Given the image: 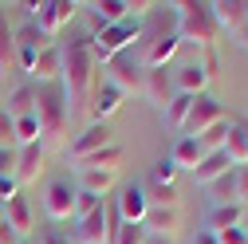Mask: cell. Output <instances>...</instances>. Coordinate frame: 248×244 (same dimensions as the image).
<instances>
[{
	"label": "cell",
	"instance_id": "6da1fadb",
	"mask_svg": "<svg viewBox=\"0 0 248 244\" xmlns=\"http://www.w3.org/2000/svg\"><path fill=\"white\" fill-rule=\"evenodd\" d=\"M63 99H67V114L71 118H83L91 110V95H95V59L87 51V36L83 40H71L63 47Z\"/></svg>",
	"mask_w": 248,
	"mask_h": 244
},
{
	"label": "cell",
	"instance_id": "7a4b0ae2",
	"mask_svg": "<svg viewBox=\"0 0 248 244\" xmlns=\"http://www.w3.org/2000/svg\"><path fill=\"white\" fill-rule=\"evenodd\" d=\"M36 122H40V146L51 150L63 142L67 126H71V114H67V99H63V87H40L36 91Z\"/></svg>",
	"mask_w": 248,
	"mask_h": 244
},
{
	"label": "cell",
	"instance_id": "3957f363",
	"mask_svg": "<svg viewBox=\"0 0 248 244\" xmlns=\"http://www.w3.org/2000/svg\"><path fill=\"white\" fill-rule=\"evenodd\" d=\"M177 24H173V36L181 44H193V47H213L217 40V24H213V12L209 4H193V0H177L170 4Z\"/></svg>",
	"mask_w": 248,
	"mask_h": 244
},
{
	"label": "cell",
	"instance_id": "277c9868",
	"mask_svg": "<svg viewBox=\"0 0 248 244\" xmlns=\"http://www.w3.org/2000/svg\"><path fill=\"white\" fill-rule=\"evenodd\" d=\"M138 44H142V24H138V20L110 24V28H103V32H91V36H87V51H91V59H95V67L110 63L114 55L130 51V47H138Z\"/></svg>",
	"mask_w": 248,
	"mask_h": 244
},
{
	"label": "cell",
	"instance_id": "5b68a950",
	"mask_svg": "<svg viewBox=\"0 0 248 244\" xmlns=\"http://www.w3.org/2000/svg\"><path fill=\"white\" fill-rule=\"evenodd\" d=\"M107 83L110 87H118L122 95H142V83H146V67H142V59L134 55V51H122V55H114L110 63H107Z\"/></svg>",
	"mask_w": 248,
	"mask_h": 244
},
{
	"label": "cell",
	"instance_id": "8992f818",
	"mask_svg": "<svg viewBox=\"0 0 248 244\" xmlns=\"http://www.w3.org/2000/svg\"><path fill=\"white\" fill-rule=\"evenodd\" d=\"M110 142H114V134H110V126H107V122H91L87 130H79V134L71 138V150H67V158L79 166V162H87L91 154L107 150Z\"/></svg>",
	"mask_w": 248,
	"mask_h": 244
},
{
	"label": "cell",
	"instance_id": "52a82bcc",
	"mask_svg": "<svg viewBox=\"0 0 248 244\" xmlns=\"http://www.w3.org/2000/svg\"><path fill=\"white\" fill-rule=\"evenodd\" d=\"M12 47H16V67L20 71H32V63L40 59V51L47 47V36L40 32L36 24H24L12 32Z\"/></svg>",
	"mask_w": 248,
	"mask_h": 244
},
{
	"label": "cell",
	"instance_id": "ba28073f",
	"mask_svg": "<svg viewBox=\"0 0 248 244\" xmlns=\"http://www.w3.org/2000/svg\"><path fill=\"white\" fill-rule=\"evenodd\" d=\"M44 213L51 221H75V185H71V181H47Z\"/></svg>",
	"mask_w": 248,
	"mask_h": 244
},
{
	"label": "cell",
	"instance_id": "9c48e42d",
	"mask_svg": "<svg viewBox=\"0 0 248 244\" xmlns=\"http://www.w3.org/2000/svg\"><path fill=\"white\" fill-rule=\"evenodd\" d=\"M79 4H71V0H40V12H36V28L44 36H55V32H63V28L75 20Z\"/></svg>",
	"mask_w": 248,
	"mask_h": 244
},
{
	"label": "cell",
	"instance_id": "30bf717a",
	"mask_svg": "<svg viewBox=\"0 0 248 244\" xmlns=\"http://www.w3.org/2000/svg\"><path fill=\"white\" fill-rule=\"evenodd\" d=\"M221 118H225L221 103L209 99V95H197V99H193V110H189V122H185V130H189V138H201V134H205L209 126H217Z\"/></svg>",
	"mask_w": 248,
	"mask_h": 244
},
{
	"label": "cell",
	"instance_id": "8fae6325",
	"mask_svg": "<svg viewBox=\"0 0 248 244\" xmlns=\"http://www.w3.org/2000/svg\"><path fill=\"white\" fill-rule=\"evenodd\" d=\"M209 12H213L217 32H221V28H229V32L236 36L240 24L248 20V0H209Z\"/></svg>",
	"mask_w": 248,
	"mask_h": 244
},
{
	"label": "cell",
	"instance_id": "7c38bea8",
	"mask_svg": "<svg viewBox=\"0 0 248 244\" xmlns=\"http://www.w3.org/2000/svg\"><path fill=\"white\" fill-rule=\"evenodd\" d=\"M44 158H47V150H44L40 142L20 146V154H16V169H12L20 185H32V181H40V173H44Z\"/></svg>",
	"mask_w": 248,
	"mask_h": 244
},
{
	"label": "cell",
	"instance_id": "4fadbf2b",
	"mask_svg": "<svg viewBox=\"0 0 248 244\" xmlns=\"http://www.w3.org/2000/svg\"><path fill=\"white\" fill-rule=\"evenodd\" d=\"M177 225H181V205H150L142 217V229L154 236H173Z\"/></svg>",
	"mask_w": 248,
	"mask_h": 244
},
{
	"label": "cell",
	"instance_id": "5bb4252c",
	"mask_svg": "<svg viewBox=\"0 0 248 244\" xmlns=\"http://www.w3.org/2000/svg\"><path fill=\"white\" fill-rule=\"evenodd\" d=\"M142 95L158 107V110H166L170 103H173V75H170V67H162V71H146V83H142Z\"/></svg>",
	"mask_w": 248,
	"mask_h": 244
},
{
	"label": "cell",
	"instance_id": "9a60e30c",
	"mask_svg": "<svg viewBox=\"0 0 248 244\" xmlns=\"http://www.w3.org/2000/svg\"><path fill=\"white\" fill-rule=\"evenodd\" d=\"M118 217H122V225H142V217H146V209H150V201H146V185H126L118 193Z\"/></svg>",
	"mask_w": 248,
	"mask_h": 244
},
{
	"label": "cell",
	"instance_id": "2e32d148",
	"mask_svg": "<svg viewBox=\"0 0 248 244\" xmlns=\"http://www.w3.org/2000/svg\"><path fill=\"white\" fill-rule=\"evenodd\" d=\"M4 225H8L20 240H28V232H32V225H36V213H32V205H28L24 193H16L12 201H4Z\"/></svg>",
	"mask_w": 248,
	"mask_h": 244
},
{
	"label": "cell",
	"instance_id": "e0dca14e",
	"mask_svg": "<svg viewBox=\"0 0 248 244\" xmlns=\"http://www.w3.org/2000/svg\"><path fill=\"white\" fill-rule=\"evenodd\" d=\"M122 99H126V95H122L118 87L99 83V87H95V95H91V110H87V118H91V122H107L110 114H118Z\"/></svg>",
	"mask_w": 248,
	"mask_h": 244
},
{
	"label": "cell",
	"instance_id": "ac0fdd59",
	"mask_svg": "<svg viewBox=\"0 0 248 244\" xmlns=\"http://www.w3.org/2000/svg\"><path fill=\"white\" fill-rule=\"evenodd\" d=\"M173 75V91H177V95H205V71H201V63H197V59H189V63H181L177 71H170Z\"/></svg>",
	"mask_w": 248,
	"mask_h": 244
},
{
	"label": "cell",
	"instance_id": "d6986e66",
	"mask_svg": "<svg viewBox=\"0 0 248 244\" xmlns=\"http://www.w3.org/2000/svg\"><path fill=\"white\" fill-rule=\"evenodd\" d=\"M28 75H32V79H40L44 87H51V83H59V75H63V51H59V47H44L40 51V59H36V63H32V71H28Z\"/></svg>",
	"mask_w": 248,
	"mask_h": 244
},
{
	"label": "cell",
	"instance_id": "ffe728a7",
	"mask_svg": "<svg viewBox=\"0 0 248 244\" xmlns=\"http://www.w3.org/2000/svg\"><path fill=\"white\" fill-rule=\"evenodd\" d=\"M75 244H107V209H95L91 217L75 221Z\"/></svg>",
	"mask_w": 248,
	"mask_h": 244
},
{
	"label": "cell",
	"instance_id": "44dd1931",
	"mask_svg": "<svg viewBox=\"0 0 248 244\" xmlns=\"http://www.w3.org/2000/svg\"><path fill=\"white\" fill-rule=\"evenodd\" d=\"M225 154L232 166H248V122H229V138H225Z\"/></svg>",
	"mask_w": 248,
	"mask_h": 244
},
{
	"label": "cell",
	"instance_id": "7402d4cb",
	"mask_svg": "<svg viewBox=\"0 0 248 244\" xmlns=\"http://www.w3.org/2000/svg\"><path fill=\"white\" fill-rule=\"evenodd\" d=\"M244 221V205H213V213L205 217V232H225V229H236Z\"/></svg>",
	"mask_w": 248,
	"mask_h": 244
},
{
	"label": "cell",
	"instance_id": "603a6c76",
	"mask_svg": "<svg viewBox=\"0 0 248 244\" xmlns=\"http://www.w3.org/2000/svg\"><path fill=\"white\" fill-rule=\"evenodd\" d=\"M201 158H205V150H201V142L197 138H177V146H173V154H170V162L177 166V169H197L201 166Z\"/></svg>",
	"mask_w": 248,
	"mask_h": 244
},
{
	"label": "cell",
	"instance_id": "cb8c5ba5",
	"mask_svg": "<svg viewBox=\"0 0 248 244\" xmlns=\"http://www.w3.org/2000/svg\"><path fill=\"white\" fill-rule=\"evenodd\" d=\"M122 162H126V150H122L118 142H110L107 150H99V154H91L87 162H79V169H107V173H118Z\"/></svg>",
	"mask_w": 248,
	"mask_h": 244
},
{
	"label": "cell",
	"instance_id": "d4e9b609",
	"mask_svg": "<svg viewBox=\"0 0 248 244\" xmlns=\"http://www.w3.org/2000/svg\"><path fill=\"white\" fill-rule=\"evenodd\" d=\"M229 166H232V162H229V154H225V150H217V154H205V158H201V166L193 169V177L201 181V185H209V181L225 177V173H229Z\"/></svg>",
	"mask_w": 248,
	"mask_h": 244
},
{
	"label": "cell",
	"instance_id": "484cf974",
	"mask_svg": "<svg viewBox=\"0 0 248 244\" xmlns=\"http://www.w3.org/2000/svg\"><path fill=\"white\" fill-rule=\"evenodd\" d=\"M114 177L118 173H107V169H79V185L83 193H95V197H107V189L114 185Z\"/></svg>",
	"mask_w": 248,
	"mask_h": 244
},
{
	"label": "cell",
	"instance_id": "4316f807",
	"mask_svg": "<svg viewBox=\"0 0 248 244\" xmlns=\"http://www.w3.org/2000/svg\"><path fill=\"white\" fill-rule=\"evenodd\" d=\"M32 110H36V87H28V83H24V87H16L12 95H8V107H4V114L16 122V118L32 114Z\"/></svg>",
	"mask_w": 248,
	"mask_h": 244
},
{
	"label": "cell",
	"instance_id": "83f0119b",
	"mask_svg": "<svg viewBox=\"0 0 248 244\" xmlns=\"http://www.w3.org/2000/svg\"><path fill=\"white\" fill-rule=\"evenodd\" d=\"M189 110H193V95H173V103L162 110V114H166V126L185 130V122H189Z\"/></svg>",
	"mask_w": 248,
	"mask_h": 244
},
{
	"label": "cell",
	"instance_id": "f1b7e54d",
	"mask_svg": "<svg viewBox=\"0 0 248 244\" xmlns=\"http://www.w3.org/2000/svg\"><path fill=\"white\" fill-rule=\"evenodd\" d=\"M209 193H213V201H217V205H236V173L229 169L225 177L209 181Z\"/></svg>",
	"mask_w": 248,
	"mask_h": 244
},
{
	"label": "cell",
	"instance_id": "f546056e",
	"mask_svg": "<svg viewBox=\"0 0 248 244\" xmlns=\"http://www.w3.org/2000/svg\"><path fill=\"white\" fill-rule=\"evenodd\" d=\"M12 142H20V146L40 142V122H36V114H24V118L12 122Z\"/></svg>",
	"mask_w": 248,
	"mask_h": 244
},
{
	"label": "cell",
	"instance_id": "4dcf8cb0",
	"mask_svg": "<svg viewBox=\"0 0 248 244\" xmlns=\"http://www.w3.org/2000/svg\"><path fill=\"white\" fill-rule=\"evenodd\" d=\"M16 67V47H12V32L4 24V12H0V75H8Z\"/></svg>",
	"mask_w": 248,
	"mask_h": 244
},
{
	"label": "cell",
	"instance_id": "1f68e13d",
	"mask_svg": "<svg viewBox=\"0 0 248 244\" xmlns=\"http://www.w3.org/2000/svg\"><path fill=\"white\" fill-rule=\"evenodd\" d=\"M225 138H229V118H221L217 126H209L197 142H201V150H205V154H217V150H225Z\"/></svg>",
	"mask_w": 248,
	"mask_h": 244
},
{
	"label": "cell",
	"instance_id": "d6a6232c",
	"mask_svg": "<svg viewBox=\"0 0 248 244\" xmlns=\"http://www.w3.org/2000/svg\"><path fill=\"white\" fill-rule=\"evenodd\" d=\"M146 201L150 205H181V193H177V185H150Z\"/></svg>",
	"mask_w": 248,
	"mask_h": 244
},
{
	"label": "cell",
	"instance_id": "836d02e7",
	"mask_svg": "<svg viewBox=\"0 0 248 244\" xmlns=\"http://www.w3.org/2000/svg\"><path fill=\"white\" fill-rule=\"evenodd\" d=\"M95 209H103V197H95V193H83V189H75V221L91 217Z\"/></svg>",
	"mask_w": 248,
	"mask_h": 244
},
{
	"label": "cell",
	"instance_id": "e575fe53",
	"mask_svg": "<svg viewBox=\"0 0 248 244\" xmlns=\"http://www.w3.org/2000/svg\"><path fill=\"white\" fill-rule=\"evenodd\" d=\"M173 177H177V166L170 158H162L158 166H154V177H150V185H173Z\"/></svg>",
	"mask_w": 248,
	"mask_h": 244
},
{
	"label": "cell",
	"instance_id": "d590c367",
	"mask_svg": "<svg viewBox=\"0 0 248 244\" xmlns=\"http://www.w3.org/2000/svg\"><path fill=\"white\" fill-rule=\"evenodd\" d=\"M114 244H146V229L142 225H122L118 236H114Z\"/></svg>",
	"mask_w": 248,
	"mask_h": 244
},
{
	"label": "cell",
	"instance_id": "8d00e7d4",
	"mask_svg": "<svg viewBox=\"0 0 248 244\" xmlns=\"http://www.w3.org/2000/svg\"><path fill=\"white\" fill-rule=\"evenodd\" d=\"M20 193V181H16V173H0V205L4 201H12Z\"/></svg>",
	"mask_w": 248,
	"mask_h": 244
},
{
	"label": "cell",
	"instance_id": "74e56055",
	"mask_svg": "<svg viewBox=\"0 0 248 244\" xmlns=\"http://www.w3.org/2000/svg\"><path fill=\"white\" fill-rule=\"evenodd\" d=\"M232 173H236V205L248 209V166H236Z\"/></svg>",
	"mask_w": 248,
	"mask_h": 244
},
{
	"label": "cell",
	"instance_id": "f35d334b",
	"mask_svg": "<svg viewBox=\"0 0 248 244\" xmlns=\"http://www.w3.org/2000/svg\"><path fill=\"white\" fill-rule=\"evenodd\" d=\"M217 244H248V232L236 225V229H225V232H217Z\"/></svg>",
	"mask_w": 248,
	"mask_h": 244
},
{
	"label": "cell",
	"instance_id": "ab89813d",
	"mask_svg": "<svg viewBox=\"0 0 248 244\" xmlns=\"http://www.w3.org/2000/svg\"><path fill=\"white\" fill-rule=\"evenodd\" d=\"M8 142H12V118L0 110V150H8Z\"/></svg>",
	"mask_w": 248,
	"mask_h": 244
},
{
	"label": "cell",
	"instance_id": "60d3db41",
	"mask_svg": "<svg viewBox=\"0 0 248 244\" xmlns=\"http://www.w3.org/2000/svg\"><path fill=\"white\" fill-rule=\"evenodd\" d=\"M16 169V154L12 150H0V173H12Z\"/></svg>",
	"mask_w": 248,
	"mask_h": 244
},
{
	"label": "cell",
	"instance_id": "b9f144b4",
	"mask_svg": "<svg viewBox=\"0 0 248 244\" xmlns=\"http://www.w3.org/2000/svg\"><path fill=\"white\" fill-rule=\"evenodd\" d=\"M146 244H177L173 236H154V232H146Z\"/></svg>",
	"mask_w": 248,
	"mask_h": 244
},
{
	"label": "cell",
	"instance_id": "7bdbcfd3",
	"mask_svg": "<svg viewBox=\"0 0 248 244\" xmlns=\"http://www.w3.org/2000/svg\"><path fill=\"white\" fill-rule=\"evenodd\" d=\"M40 244H67V240H63V236H59V232H47V236H44Z\"/></svg>",
	"mask_w": 248,
	"mask_h": 244
},
{
	"label": "cell",
	"instance_id": "ee69618b",
	"mask_svg": "<svg viewBox=\"0 0 248 244\" xmlns=\"http://www.w3.org/2000/svg\"><path fill=\"white\" fill-rule=\"evenodd\" d=\"M193 244H217V236H213V232H197V240H193Z\"/></svg>",
	"mask_w": 248,
	"mask_h": 244
},
{
	"label": "cell",
	"instance_id": "f6af8a7d",
	"mask_svg": "<svg viewBox=\"0 0 248 244\" xmlns=\"http://www.w3.org/2000/svg\"><path fill=\"white\" fill-rule=\"evenodd\" d=\"M236 40H240V44H244V47H248V20H244V24H240V32H236Z\"/></svg>",
	"mask_w": 248,
	"mask_h": 244
},
{
	"label": "cell",
	"instance_id": "bcb514c9",
	"mask_svg": "<svg viewBox=\"0 0 248 244\" xmlns=\"http://www.w3.org/2000/svg\"><path fill=\"white\" fill-rule=\"evenodd\" d=\"M0 225H4V205H0Z\"/></svg>",
	"mask_w": 248,
	"mask_h": 244
},
{
	"label": "cell",
	"instance_id": "7dc6e473",
	"mask_svg": "<svg viewBox=\"0 0 248 244\" xmlns=\"http://www.w3.org/2000/svg\"><path fill=\"white\" fill-rule=\"evenodd\" d=\"M20 244H28V240H20Z\"/></svg>",
	"mask_w": 248,
	"mask_h": 244
}]
</instances>
